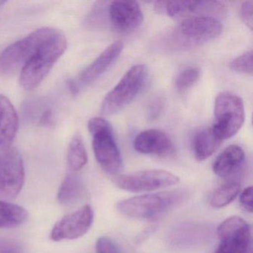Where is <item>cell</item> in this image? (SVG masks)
I'll return each instance as SVG.
<instances>
[{"instance_id":"cell-1","label":"cell","mask_w":253,"mask_h":253,"mask_svg":"<svg viewBox=\"0 0 253 253\" xmlns=\"http://www.w3.org/2000/svg\"><path fill=\"white\" fill-rule=\"evenodd\" d=\"M221 32V23L214 17H189L163 36L161 46L168 51L189 49L213 41Z\"/></svg>"},{"instance_id":"cell-2","label":"cell","mask_w":253,"mask_h":253,"mask_svg":"<svg viewBox=\"0 0 253 253\" xmlns=\"http://www.w3.org/2000/svg\"><path fill=\"white\" fill-rule=\"evenodd\" d=\"M67 47L66 37L56 31L29 57L20 72V84L26 91L35 89L48 75Z\"/></svg>"},{"instance_id":"cell-3","label":"cell","mask_w":253,"mask_h":253,"mask_svg":"<svg viewBox=\"0 0 253 253\" xmlns=\"http://www.w3.org/2000/svg\"><path fill=\"white\" fill-rule=\"evenodd\" d=\"M187 191L183 189L146 194L121 201L117 204L118 211L127 217L149 219L161 215L187 199Z\"/></svg>"},{"instance_id":"cell-4","label":"cell","mask_w":253,"mask_h":253,"mask_svg":"<svg viewBox=\"0 0 253 253\" xmlns=\"http://www.w3.org/2000/svg\"><path fill=\"white\" fill-rule=\"evenodd\" d=\"M88 128L92 136L96 160L101 168L111 175L119 174L122 169V157L110 124L103 118H93L88 121Z\"/></svg>"},{"instance_id":"cell-5","label":"cell","mask_w":253,"mask_h":253,"mask_svg":"<svg viewBox=\"0 0 253 253\" xmlns=\"http://www.w3.org/2000/svg\"><path fill=\"white\" fill-rule=\"evenodd\" d=\"M147 78V68L144 65L132 66L106 94L100 109L102 115H115L126 107L143 89Z\"/></svg>"},{"instance_id":"cell-6","label":"cell","mask_w":253,"mask_h":253,"mask_svg":"<svg viewBox=\"0 0 253 253\" xmlns=\"http://www.w3.org/2000/svg\"><path fill=\"white\" fill-rule=\"evenodd\" d=\"M214 122L211 128L220 140L230 138L242 127L245 110L242 99L230 91L219 93L214 100Z\"/></svg>"},{"instance_id":"cell-7","label":"cell","mask_w":253,"mask_h":253,"mask_svg":"<svg viewBox=\"0 0 253 253\" xmlns=\"http://www.w3.org/2000/svg\"><path fill=\"white\" fill-rule=\"evenodd\" d=\"M25 182L23 160L14 148L0 153V201H8L18 196Z\"/></svg>"},{"instance_id":"cell-8","label":"cell","mask_w":253,"mask_h":253,"mask_svg":"<svg viewBox=\"0 0 253 253\" xmlns=\"http://www.w3.org/2000/svg\"><path fill=\"white\" fill-rule=\"evenodd\" d=\"M57 29L42 28L7 47L0 56V66L5 71L23 67L38 47L54 35Z\"/></svg>"},{"instance_id":"cell-9","label":"cell","mask_w":253,"mask_h":253,"mask_svg":"<svg viewBox=\"0 0 253 253\" xmlns=\"http://www.w3.org/2000/svg\"><path fill=\"white\" fill-rule=\"evenodd\" d=\"M115 185L128 192H143L157 190L179 183L175 174L161 169H149L123 174L114 179Z\"/></svg>"},{"instance_id":"cell-10","label":"cell","mask_w":253,"mask_h":253,"mask_svg":"<svg viewBox=\"0 0 253 253\" xmlns=\"http://www.w3.org/2000/svg\"><path fill=\"white\" fill-rule=\"evenodd\" d=\"M220 243L214 253H248L251 246V227L244 219L232 216L217 228Z\"/></svg>"},{"instance_id":"cell-11","label":"cell","mask_w":253,"mask_h":253,"mask_svg":"<svg viewBox=\"0 0 253 253\" xmlns=\"http://www.w3.org/2000/svg\"><path fill=\"white\" fill-rule=\"evenodd\" d=\"M94 212L91 206L85 205L60 219L51 230L54 241L77 239L85 235L92 225Z\"/></svg>"},{"instance_id":"cell-12","label":"cell","mask_w":253,"mask_h":253,"mask_svg":"<svg viewBox=\"0 0 253 253\" xmlns=\"http://www.w3.org/2000/svg\"><path fill=\"white\" fill-rule=\"evenodd\" d=\"M123 48L124 43L121 41H116L109 45L93 63L87 66L69 84L71 90L74 93H78L90 84L95 82L118 60Z\"/></svg>"},{"instance_id":"cell-13","label":"cell","mask_w":253,"mask_h":253,"mask_svg":"<svg viewBox=\"0 0 253 253\" xmlns=\"http://www.w3.org/2000/svg\"><path fill=\"white\" fill-rule=\"evenodd\" d=\"M108 11L112 26L121 32L134 30L143 20L141 8L134 1H113L109 4Z\"/></svg>"},{"instance_id":"cell-14","label":"cell","mask_w":253,"mask_h":253,"mask_svg":"<svg viewBox=\"0 0 253 253\" xmlns=\"http://www.w3.org/2000/svg\"><path fill=\"white\" fill-rule=\"evenodd\" d=\"M136 151L143 154L167 156L174 152L169 136L158 129H147L136 136L134 140Z\"/></svg>"},{"instance_id":"cell-15","label":"cell","mask_w":253,"mask_h":253,"mask_svg":"<svg viewBox=\"0 0 253 253\" xmlns=\"http://www.w3.org/2000/svg\"><path fill=\"white\" fill-rule=\"evenodd\" d=\"M19 118L9 99L0 94V149L11 147L17 135Z\"/></svg>"},{"instance_id":"cell-16","label":"cell","mask_w":253,"mask_h":253,"mask_svg":"<svg viewBox=\"0 0 253 253\" xmlns=\"http://www.w3.org/2000/svg\"><path fill=\"white\" fill-rule=\"evenodd\" d=\"M155 9L159 13L167 14L172 18L183 17L189 14H200L207 17L211 11L210 1H175L157 2Z\"/></svg>"},{"instance_id":"cell-17","label":"cell","mask_w":253,"mask_h":253,"mask_svg":"<svg viewBox=\"0 0 253 253\" xmlns=\"http://www.w3.org/2000/svg\"><path fill=\"white\" fill-rule=\"evenodd\" d=\"M245 161V153L237 145L226 147L213 164V171L219 177L229 178L241 170Z\"/></svg>"},{"instance_id":"cell-18","label":"cell","mask_w":253,"mask_h":253,"mask_svg":"<svg viewBox=\"0 0 253 253\" xmlns=\"http://www.w3.org/2000/svg\"><path fill=\"white\" fill-rule=\"evenodd\" d=\"M222 140L214 134L211 127L203 128L192 137V147L195 158L202 161L210 158L217 150Z\"/></svg>"},{"instance_id":"cell-19","label":"cell","mask_w":253,"mask_h":253,"mask_svg":"<svg viewBox=\"0 0 253 253\" xmlns=\"http://www.w3.org/2000/svg\"><path fill=\"white\" fill-rule=\"evenodd\" d=\"M85 195V186L82 179L75 174H69L60 185L57 194L59 203L63 206L75 205Z\"/></svg>"},{"instance_id":"cell-20","label":"cell","mask_w":253,"mask_h":253,"mask_svg":"<svg viewBox=\"0 0 253 253\" xmlns=\"http://www.w3.org/2000/svg\"><path fill=\"white\" fill-rule=\"evenodd\" d=\"M27 210L8 201H0V228L20 226L27 221Z\"/></svg>"},{"instance_id":"cell-21","label":"cell","mask_w":253,"mask_h":253,"mask_svg":"<svg viewBox=\"0 0 253 253\" xmlns=\"http://www.w3.org/2000/svg\"><path fill=\"white\" fill-rule=\"evenodd\" d=\"M67 161L72 171H79L88 162L86 150L82 137L77 134L74 136L68 147Z\"/></svg>"},{"instance_id":"cell-22","label":"cell","mask_w":253,"mask_h":253,"mask_svg":"<svg viewBox=\"0 0 253 253\" xmlns=\"http://www.w3.org/2000/svg\"><path fill=\"white\" fill-rule=\"evenodd\" d=\"M241 186L237 182H229L213 193L210 204L214 208H222L232 203L241 192Z\"/></svg>"},{"instance_id":"cell-23","label":"cell","mask_w":253,"mask_h":253,"mask_svg":"<svg viewBox=\"0 0 253 253\" xmlns=\"http://www.w3.org/2000/svg\"><path fill=\"white\" fill-rule=\"evenodd\" d=\"M201 71L197 67H190L180 72L176 77L175 86L178 91H183L194 85L199 79Z\"/></svg>"},{"instance_id":"cell-24","label":"cell","mask_w":253,"mask_h":253,"mask_svg":"<svg viewBox=\"0 0 253 253\" xmlns=\"http://www.w3.org/2000/svg\"><path fill=\"white\" fill-rule=\"evenodd\" d=\"M253 50L247 51L240 55L237 58L234 59L230 63L229 67L239 73L246 74V75H253Z\"/></svg>"},{"instance_id":"cell-25","label":"cell","mask_w":253,"mask_h":253,"mask_svg":"<svg viewBox=\"0 0 253 253\" xmlns=\"http://www.w3.org/2000/svg\"><path fill=\"white\" fill-rule=\"evenodd\" d=\"M97 253H124L119 246L108 237H100L96 242Z\"/></svg>"},{"instance_id":"cell-26","label":"cell","mask_w":253,"mask_h":253,"mask_svg":"<svg viewBox=\"0 0 253 253\" xmlns=\"http://www.w3.org/2000/svg\"><path fill=\"white\" fill-rule=\"evenodd\" d=\"M164 108V98L161 96H155L149 102L148 106V118L150 121H155L159 118Z\"/></svg>"},{"instance_id":"cell-27","label":"cell","mask_w":253,"mask_h":253,"mask_svg":"<svg viewBox=\"0 0 253 253\" xmlns=\"http://www.w3.org/2000/svg\"><path fill=\"white\" fill-rule=\"evenodd\" d=\"M253 1H246L243 2L240 10V14L243 22L247 25L250 30H253Z\"/></svg>"},{"instance_id":"cell-28","label":"cell","mask_w":253,"mask_h":253,"mask_svg":"<svg viewBox=\"0 0 253 253\" xmlns=\"http://www.w3.org/2000/svg\"><path fill=\"white\" fill-rule=\"evenodd\" d=\"M240 204L243 208L250 212H253V188H246L240 197Z\"/></svg>"},{"instance_id":"cell-29","label":"cell","mask_w":253,"mask_h":253,"mask_svg":"<svg viewBox=\"0 0 253 253\" xmlns=\"http://www.w3.org/2000/svg\"><path fill=\"white\" fill-rule=\"evenodd\" d=\"M15 246L17 245L13 241H8V240L4 239V238H0V253L5 251V250H8V249L12 248Z\"/></svg>"},{"instance_id":"cell-30","label":"cell","mask_w":253,"mask_h":253,"mask_svg":"<svg viewBox=\"0 0 253 253\" xmlns=\"http://www.w3.org/2000/svg\"><path fill=\"white\" fill-rule=\"evenodd\" d=\"M1 253H23V250L18 246H15V247L5 250Z\"/></svg>"},{"instance_id":"cell-31","label":"cell","mask_w":253,"mask_h":253,"mask_svg":"<svg viewBox=\"0 0 253 253\" xmlns=\"http://www.w3.org/2000/svg\"><path fill=\"white\" fill-rule=\"evenodd\" d=\"M6 3V2H2V1H0V7L2 6L4 4Z\"/></svg>"}]
</instances>
